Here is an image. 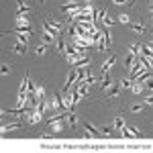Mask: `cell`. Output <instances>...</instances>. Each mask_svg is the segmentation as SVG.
I'll return each instance as SVG.
<instances>
[{"instance_id": "6da1fadb", "label": "cell", "mask_w": 153, "mask_h": 153, "mask_svg": "<svg viewBox=\"0 0 153 153\" xmlns=\"http://www.w3.org/2000/svg\"><path fill=\"white\" fill-rule=\"evenodd\" d=\"M43 29H45V31H49L51 35H55V37L63 35V29H61V25H59V23H51L49 19H45V21H43Z\"/></svg>"}, {"instance_id": "7a4b0ae2", "label": "cell", "mask_w": 153, "mask_h": 153, "mask_svg": "<svg viewBox=\"0 0 153 153\" xmlns=\"http://www.w3.org/2000/svg\"><path fill=\"white\" fill-rule=\"evenodd\" d=\"M76 82H78V68L71 65L70 74H68V82H65V86H63V92H70V88L76 86Z\"/></svg>"}, {"instance_id": "3957f363", "label": "cell", "mask_w": 153, "mask_h": 153, "mask_svg": "<svg viewBox=\"0 0 153 153\" xmlns=\"http://www.w3.org/2000/svg\"><path fill=\"white\" fill-rule=\"evenodd\" d=\"M68 45H70V43L63 39V35H59L57 41H55V51H57V53H65V51H68Z\"/></svg>"}, {"instance_id": "277c9868", "label": "cell", "mask_w": 153, "mask_h": 153, "mask_svg": "<svg viewBox=\"0 0 153 153\" xmlns=\"http://www.w3.org/2000/svg\"><path fill=\"white\" fill-rule=\"evenodd\" d=\"M120 92V84L118 82H112V86L108 88V92H106V98L110 100V98H117V94Z\"/></svg>"}, {"instance_id": "5b68a950", "label": "cell", "mask_w": 153, "mask_h": 153, "mask_svg": "<svg viewBox=\"0 0 153 153\" xmlns=\"http://www.w3.org/2000/svg\"><path fill=\"white\" fill-rule=\"evenodd\" d=\"M84 129L88 131V135H92V137H102V131H98L94 125H90V123H86V125H84Z\"/></svg>"}, {"instance_id": "8992f818", "label": "cell", "mask_w": 153, "mask_h": 153, "mask_svg": "<svg viewBox=\"0 0 153 153\" xmlns=\"http://www.w3.org/2000/svg\"><path fill=\"white\" fill-rule=\"evenodd\" d=\"M135 63H137V55H135V53H131V51H129V55L125 57V68H127V70H131V68H133Z\"/></svg>"}, {"instance_id": "52a82bcc", "label": "cell", "mask_w": 153, "mask_h": 153, "mask_svg": "<svg viewBox=\"0 0 153 153\" xmlns=\"http://www.w3.org/2000/svg\"><path fill=\"white\" fill-rule=\"evenodd\" d=\"M114 63H117V55H110V57L102 63V71H110V68H112Z\"/></svg>"}, {"instance_id": "ba28073f", "label": "cell", "mask_w": 153, "mask_h": 153, "mask_svg": "<svg viewBox=\"0 0 153 153\" xmlns=\"http://www.w3.org/2000/svg\"><path fill=\"white\" fill-rule=\"evenodd\" d=\"M102 37H104L106 49H110V47H112V35H110V29H104V31H102Z\"/></svg>"}, {"instance_id": "9c48e42d", "label": "cell", "mask_w": 153, "mask_h": 153, "mask_svg": "<svg viewBox=\"0 0 153 153\" xmlns=\"http://www.w3.org/2000/svg\"><path fill=\"white\" fill-rule=\"evenodd\" d=\"M100 82H102V90H108V88L112 86V80H110V74H108V71H104V76H102Z\"/></svg>"}, {"instance_id": "30bf717a", "label": "cell", "mask_w": 153, "mask_h": 153, "mask_svg": "<svg viewBox=\"0 0 153 153\" xmlns=\"http://www.w3.org/2000/svg\"><path fill=\"white\" fill-rule=\"evenodd\" d=\"M25 51H27V43H23V41H16V45H14V53L25 55Z\"/></svg>"}, {"instance_id": "8fae6325", "label": "cell", "mask_w": 153, "mask_h": 153, "mask_svg": "<svg viewBox=\"0 0 153 153\" xmlns=\"http://www.w3.org/2000/svg\"><path fill=\"white\" fill-rule=\"evenodd\" d=\"M68 125H70L71 129H74V127L78 125V117L74 114V110H71V112H68Z\"/></svg>"}, {"instance_id": "7c38bea8", "label": "cell", "mask_w": 153, "mask_h": 153, "mask_svg": "<svg viewBox=\"0 0 153 153\" xmlns=\"http://www.w3.org/2000/svg\"><path fill=\"white\" fill-rule=\"evenodd\" d=\"M53 41H55V35H51V33H49V31H45V29H43V43H53Z\"/></svg>"}, {"instance_id": "4fadbf2b", "label": "cell", "mask_w": 153, "mask_h": 153, "mask_svg": "<svg viewBox=\"0 0 153 153\" xmlns=\"http://www.w3.org/2000/svg\"><path fill=\"white\" fill-rule=\"evenodd\" d=\"M143 88H145V86H143L141 82H137V84H133V86H131V92H133V94H141Z\"/></svg>"}, {"instance_id": "5bb4252c", "label": "cell", "mask_w": 153, "mask_h": 153, "mask_svg": "<svg viewBox=\"0 0 153 153\" xmlns=\"http://www.w3.org/2000/svg\"><path fill=\"white\" fill-rule=\"evenodd\" d=\"M37 98H39V100H45V86H43V84L37 86Z\"/></svg>"}, {"instance_id": "9a60e30c", "label": "cell", "mask_w": 153, "mask_h": 153, "mask_svg": "<svg viewBox=\"0 0 153 153\" xmlns=\"http://www.w3.org/2000/svg\"><path fill=\"white\" fill-rule=\"evenodd\" d=\"M21 127V123H10V125H4L2 127V133H6V131H14V129H19Z\"/></svg>"}, {"instance_id": "2e32d148", "label": "cell", "mask_w": 153, "mask_h": 153, "mask_svg": "<svg viewBox=\"0 0 153 153\" xmlns=\"http://www.w3.org/2000/svg\"><path fill=\"white\" fill-rule=\"evenodd\" d=\"M112 129H114V131H123V129H125V120L118 117L117 120H114V127H112Z\"/></svg>"}, {"instance_id": "e0dca14e", "label": "cell", "mask_w": 153, "mask_h": 153, "mask_svg": "<svg viewBox=\"0 0 153 153\" xmlns=\"http://www.w3.org/2000/svg\"><path fill=\"white\" fill-rule=\"evenodd\" d=\"M141 49H143V45H137V43L129 45V51H131V53H135V55H139V53H141Z\"/></svg>"}, {"instance_id": "ac0fdd59", "label": "cell", "mask_w": 153, "mask_h": 153, "mask_svg": "<svg viewBox=\"0 0 153 153\" xmlns=\"http://www.w3.org/2000/svg\"><path fill=\"white\" fill-rule=\"evenodd\" d=\"M102 25H104L106 29H110V27H112V25H114V21H112V19H110V16H108V14H106L104 19H102Z\"/></svg>"}, {"instance_id": "d6986e66", "label": "cell", "mask_w": 153, "mask_h": 153, "mask_svg": "<svg viewBox=\"0 0 153 153\" xmlns=\"http://www.w3.org/2000/svg\"><path fill=\"white\" fill-rule=\"evenodd\" d=\"M45 51H47V43H43V45H37V49H35L37 55H43Z\"/></svg>"}, {"instance_id": "ffe728a7", "label": "cell", "mask_w": 153, "mask_h": 153, "mask_svg": "<svg viewBox=\"0 0 153 153\" xmlns=\"http://www.w3.org/2000/svg\"><path fill=\"white\" fill-rule=\"evenodd\" d=\"M131 31H135V33H145V27H143V25H131Z\"/></svg>"}, {"instance_id": "44dd1931", "label": "cell", "mask_w": 153, "mask_h": 153, "mask_svg": "<svg viewBox=\"0 0 153 153\" xmlns=\"http://www.w3.org/2000/svg\"><path fill=\"white\" fill-rule=\"evenodd\" d=\"M141 110H143V104H139V102L131 106V112H135V114H137V112H141Z\"/></svg>"}, {"instance_id": "7402d4cb", "label": "cell", "mask_w": 153, "mask_h": 153, "mask_svg": "<svg viewBox=\"0 0 153 153\" xmlns=\"http://www.w3.org/2000/svg\"><path fill=\"white\" fill-rule=\"evenodd\" d=\"M133 82H135L133 78H127V80H123V84H120V86H123V88H131V86H133Z\"/></svg>"}, {"instance_id": "603a6c76", "label": "cell", "mask_w": 153, "mask_h": 153, "mask_svg": "<svg viewBox=\"0 0 153 153\" xmlns=\"http://www.w3.org/2000/svg\"><path fill=\"white\" fill-rule=\"evenodd\" d=\"M143 86H145V88H149V90H153V76H151V78H147Z\"/></svg>"}, {"instance_id": "cb8c5ba5", "label": "cell", "mask_w": 153, "mask_h": 153, "mask_svg": "<svg viewBox=\"0 0 153 153\" xmlns=\"http://www.w3.org/2000/svg\"><path fill=\"white\" fill-rule=\"evenodd\" d=\"M118 21H120V23H125V25H129V14H120V16H118Z\"/></svg>"}, {"instance_id": "d4e9b609", "label": "cell", "mask_w": 153, "mask_h": 153, "mask_svg": "<svg viewBox=\"0 0 153 153\" xmlns=\"http://www.w3.org/2000/svg\"><path fill=\"white\" fill-rule=\"evenodd\" d=\"M145 104H147V106H153V94H147V96H145Z\"/></svg>"}, {"instance_id": "484cf974", "label": "cell", "mask_w": 153, "mask_h": 153, "mask_svg": "<svg viewBox=\"0 0 153 153\" xmlns=\"http://www.w3.org/2000/svg\"><path fill=\"white\" fill-rule=\"evenodd\" d=\"M112 131H114V129H110V127H104V129H102V135L110 137V135H112Z\"/></svg>"}, {"instance_id": "4316f807", "label": "cell", "mask_w": 153, "mask_h": 153, "mask_svg": "<svg viewBox=\"0 0 153 153\" xmlns=\"http://www.w3.org/2000/svg\"><path fill=\"white\" fill-rule=\"evenodd\" d=\"M2 74H4V76H6V74H10V65H8V63H4V65H2Z\"/></svg>"}, {"instance_id": "83f0119b", "label": "cell", "mask_w": 153, "mask_h": 153, "mask_svg": "<svg viewBox=\"0 0 153 153\" xmlns=\"http://www.w3.org/2000/svg\"><path fill=\"white\" fill-rule=\"evenodd\" d=\"M84 2H86V4H92V0H84Z\"/></svg>"}]
</instances>
